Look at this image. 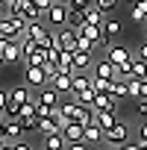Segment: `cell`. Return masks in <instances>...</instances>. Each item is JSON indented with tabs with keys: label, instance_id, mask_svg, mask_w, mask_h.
<instances>
[{
	"label": "cell",
	"instance_id": "8",
	"mask_svg": "<svg viewBox=\"0 0 147 150\" xmlns=\"http://www.w3.org/2000/svg\"><path fill=\"white\" fill-rule=\"evenodd\" d=\"M56 41H59L62 50H77V30H59Z\"/></svg>",
	"mask_w": 147,
	"mask_h": 150
},
{
	"label": "cell",
	"instance_id": "29",
	"mask_svg": "<svg viewBox=\"0 0 147 150\" xmlns=\"http://www.w3.org/2000/svg\"><path fill=\"white\" fill-rule=\"evenodd\" d=\"M135 112L141 118H147V100H135Z\"/></svg>",
	"mask_w": 147,
	"mask_h": 150
},
{
	"label": "cell",
	"instance_id": "17",
	"mask_svg": "<svg viewBox=\"0 0 147 150\" xmlns=\"http://www.w3.org/2000/svg\"><path fill=\"white\" fill-rule=\"evenodd\" d=\"M121 30H124V27H121V21L106 18V24H103V35H106L109 41H112V38H118V35H121Z\"/></svg>",
	"mask_w": 147,
	"mask_h": 150
},
{
	"label": "cell",
	"instance_id": "9",
	"mask_svg": "<svg viewBox=\"0 0 147 150\" xmlns=\"http://www.w3.org/2000/svg\"><path fill=\"white\" fill-rule=\"evenodd\" d=\"M74 68H77V71H88V68H94L91 50H74Z\"/></svg>",
	"mask_w": 147,
	"mask_h": 150
},
{
	"label": "cell",
	"instance_id": "30",
	"mask_svg": "<svg viewBox=\"0 0 147 150\" xmlns=\"http://www.w3.org/2000/svg\"><path fill=\"white\" fill-rule=\"evenodd\" d=\"M12 147H15V150H33V144H30V141H21V138L12 141Z\"/></svg>",
	"mask_w": 147,
	"mask_h": 150
},
{
	"label": "cell",
	"instance_id": "18",
	"mask_svg": "<svg viewBox=\"0 0 147 150\" xmlns=\"http://www.w3.org/2000/svg\"><path fill=\"white\" fill-rule=\"evenodd\" d=\"M94 74H97V77H112L115 80V62H109V56H106L103 62L94 65Z\"/></svg>",
	"mask_w": 147,
	"mask_h": 150
},
{
	"label": "cell",
	"instance_id": "32",
	"mask_svg": "<svg viewBox=\"0 0 147 150\" xmlns=\"http://www.w3.org/2000/svg\"><path fill=\"white\" fill-rule=\"evenodd\" d=\"M6 103H9V91H3V88H0V112L6 109Z\"/></svg>",
	"mask_w": 147,
	"mask_h": 150
},
{
	"label": "cell",
	"instance_id": "6",
	"mask_svg": "<svg viewBox=\"0 0 147 150\" xmlns=\"http://www.w3.org/2000/svg\"><path fill=\"white\" fill-rule=\"evenodd\" d=\"M0 132H3V138H6V141H18V138L24 135V127H21V121H18V118H9V121L3 124V129H0Z\"/></svg>",
	"mask_w": 147,
	"mask_h": 150
},
{
	"label": "cell",
	"instance_id": "35",
	"mask_svg": "<svg viewBox=\"0 0 147 150\" xmlns=\"http://www.w3.org/2000/svg\"><path fill=\"white\" fill-rule=\"evenodd\" d=\"M135 147H138V150H147V141H144V138H138V141H135Z\"/></svg>",
	"mask_w": 147,
	"mask_h": 150
},
{
	"label": "cell",
	"instance_id": "10",
	"mask_svg": "<svg viewBox=\"0 0 147 150\" xmlns=\"http://www.w3.org/2000/svg\"><path fill=\"white\" fill-rule=\"evenodd\" d=\"M38 100H41L44 106H59V103H62V94H59L53 86H50V88L44 86V88H38Z\"/></svg>",
	"mask_w": 147,
	"mask_h": 150
},
{
	"label": "cell",
	"instance_id": "39",
	"mask_svg": "<svg viewBox=\"0 0 147 150\" xmlns=\"http://www.w3.org/2000/svg\"><path fill=\"white\" fill-rule=\"evenodd\" d=\"M59 3H68V6H71V0H59Z\"/></svg>",
	"mask_w": 147,
	"mask_h": 150
},
{
	"label": "cell",
	"instance_id": "5",
	"mask_svg": "<svg viewBox=\"0 0 147 150\" xmlns=\"http://www.w3.org/2000/svg\"><path fill=\"white\" fill-rule=\"evenodd\" d=\"M62 135H65L68 141H83V138H86V127H83L80 121H68V124L62 127Z\"/></svg>",
	"mask_w": 147,
	"mask_h": 150
},
{
	"label": "cell",
	"instance_id": "28",
	"mask_svg": "<svg viewBox=\"0 0 147 150\" xmlns=\"http://www.w3.org/2000/svg\"><path fill=\"white\" fill-rule=\"evenodd\" d=\"M94 6V0H71V9H88Z\"/></svg>",
	"mask_w": 147,
	"mask_h": 150
},
{
	"label": "cell",
	"instance_id": "25",
	"mask_svg": "<svg viewBox=\"0 0 147 150\" xmlns=\"http://www.w3.org/2000/svg\"><path fill=\"white\" fill-rule=\"evenodd\" d=\"M129 100H141V80L129 77Z\"/></svg>",
	"mask_w": 147,
	"mask_h": 150
},
{
	"label": "cell",
	"instance_id": "34",
	"mask_svg": "<svg viewBox=\"0 0 147 150\" xmlns=\"http://www.w3.org/2000/svg\"><path fill=\"white\" fill-rule=\"evenodd\" d=\"M138 56H141V59H144V62H147V41H144V44H141V47H138Z\"/></svg>",
	"mask_w": 147,
	"mask_h": 150
},
{
	"label": "cell",
	"instance_id": "31",
	"mask_svg": "<svg viewBox=\"0 0 147 150\" xmlns=\"http://www.w3.org/2000/svg\"><path fill=\"white\" fill-rule=\"evenodd\" d=\"M53 3H56V0H35V6H38L41 12H47V9H50Z\"/></svg>",
	"mask_w": 147,
	"mask_h": 150
},
{
	"label": "cell",
	"instance_id": "11",
	"mask_svg": "<svg viewBox=\"0 0 147 150\" xmlns=\"http://www.w3.org/2000/svg\"><path fill=\"white\" fill-rule=\"evenodd\" d=\"M68 147V138L62 135V132H50V135H44V150H65Z\"/></svg>",
	"mask_w": 147,
	"mask_h": 150
},
{
	"label": "cell",
	"instance_id": "20",
	"mask_svg": "<svg viewBox=\"0 0 147 150\" xmlns=\"http://www.w3.org/2000/svg\"><path fill=\"white\" fill-rule=\"evenodd\" d=\"M83 24H86V9H71V15H68V27L80 30Z\"/></svg>",
	"mask_w": 147,
	"mask_h": 150
},
{
	"label": "cell",
	"instance_id": "4",
	"mask_svg": "<svg viewBox=\"0 0 147 150\" xmlns=\"http://www.w3.org/2000/svg\"><path fill=\"white\" fill-rule=\"evenodd\" d=\"M106 141H109V144H127V141H129V129H127V124L118 121L115 127H109V129H106Z\"/></svg>",
	"mask_w": 147,
	"mask_h": 150
},
{
	"label": "cell",
	"instance_id": "19",
	"mask_svg": "<svg viewBox=\"0 0 147 150\" xmlns=\"http://www.w3.org/2000/svg\"><path fill=\"white\" fill-rule=\"evenodd\" d=\"M9 97H12L15 103H27L33 94H30V88H27V86H15V88H9Z\"/></svg>",
	"mask_w": 147,
	"mask_h": 150
},
{
	"label": "cell",
	"instance_id": "26",
	"mask_svg": "<svg viewBox=\"0 0 147 150\" xmlns=\"http://www.w3.org/2000/svg\"><path fill=\"white\" fill-rule=\"evenodd\" d=\"M94 6H97V9H103V12L109 15V12H115V9H118V0H94Z\"/></svg>",
	"mask_w": 147,
	"mask_h": 150
},
{
	"label": "cell",
	"instance_id": "23",
	"mask_svg": "<svg viewBox=\"0 0 147 150\" xmlns=\"http://www.w3.org/2000/svg\"><path fill=\"white\" fill-rule=\"evenodd\" d=\"M27 65H47V50H44V47L38 44V50L27 56Z\"/></svg>",
	"mask_w": 147,
	"mask_h": 150
},
{
	"label": "cell",
	"instance_id": "16",
	"mask_svg": "<svg viewBox=\"0 0 147 150\" xmlns=\"http://www.w3.org/2000/svg\"><path fill=\"white\" fill-rule=\"evenodd\" d=\"M77 103H83V106H94V97H97V88L94 86H88L86 91H80V94H71Z\"/></svg>",
	"mask_w": 147,
	"mask_h": 150
},
{
	"label": "cell",
	"instance_id": "15",
	"mask_svg": "<svg viewBox=\"0 0 147 150\" xmlns=\"http://www.w3.org/2000/svg\"><path fill=\"white\" fill-rule=\"evenodd\" d=\"M38 132L41 135H50V132H62V124L50 115V118H38Z\"/></svg>",
	"mask_w": 147,
	"mask_h": 150
},
{
	"label": "cell",
	"instance_id": "7",
	"mask_svg": "<svg viewBox=\"0 0 147 150\" xmlns=\"http://www.w3.org/2000/svg\"><path fill=\"white\" fill-rule=\"evenodd\" d=\"M3 56H6V65H15L21 56H24V50H21V41H3Z\"/></svg>",
	"mask_w": 147,
	"mask_h": 150
},
{
	"label": "cell",
	"instance_id": "36",
	"mask_svg": "<svg viewBox=\"0 0 147 150\" xmlns=\"http://www.w3.org/2000/svg\"><path fill=\"white\" fill-rule=\"evenodd\" d=\"M3 124H6V112H0V129H3Z\"/></svg>",
	"mask_w": 147,
	"mask_h": 150
},
{
	"label": "cell",
	"instance_id": "2",
	"mask_svg": "<svg viewBox=\"0 0 147 150\" xmlns=\"http://www.w3.org/2000/svg\"><path fill=\"white\" fill-rule=\"evenodd\" d=\"M47 83H50V77H47L44 65H27V86L30 88H44Z\"/></svg>",
	"mask_w": 147,
	"mask_h": 150
},
{
	"label": "cell",
	"instance_id": "14",
	"mask_svg": "<svg viewBox=\"0 0 147 150\" xmlns=\"http://www.w3.org/2000/svg\"><path fill=\"white\" fill-rule=\"evenodd\" d=\"M94 124H100L103 129H109V127H115V124H118V115H115V112H109V109H97Z\"/></svg>",
	"mask_w": 147,
	"mask_h": 150
},
{
	"label": "cell",
	"instance_id": "27",
	"mask_svg": "<svg viewBox=\"0 0 147 150\" xmlns=\"http://www.w3.org/2000/svg\"><path fill=\"white\" fill-rule=\"evenodd\" d=\"M65 150H88V141H86V138H83V141H68Z\"/></svg>",
	"mask_w": 147,
	"mask_h": 150
},
{
	"label": "cell",
	"instance_id": "1",
	"mask_svg": "<svg viewBox=\"0 0 147 150\" xmlns=\"http://www.w3.org/2000/svg\"><path fill=\"white\" fill-rule=\"evenodd\" d=\"M44 15H47V24H50V27H65V24H68V15H71V6L56 0V3H53Z\"/></svg>",
	"mask_w": 147,
	"mask_h": 150
},
{
	"label": "cell",
	"instance_id": "37",
	"mask_svg": "<svg viewBox=\"0 0 147 150\" xmlns=\"http://www.w3.org/2000/svg\"><path fill=\"white\" fill-rule=\"evenodd\" d=\"M3 3H6V12H9V6H15V3H18V0H3Z\"/></svg>",
	"mask_w": 147,
	"mask_h": 150
},
{
	"label": "cell",
	"instance_id": "24",
	"mask_svg": "<svg viewBox=\"0 0 147 150\" xmlns=\"http://www.w3.org/2000/svg\"><path fill=\"white\" fill-rule=\"evenodd\" d=\"M132 77H138V80H147V62L138 56V59H132Z\"/></svg>",
	"mask_w": 147,
	"mask_h": 150
},
{
	"label": "cell",
	"instance_id": "3",
	"mask_svg": "<svg viewBox=\"0 0 147 150\" xmlns=\"http://www.w3.org/2000/svg\"><path fill=\"white\" fill-rule=\"evenodd\" d=\"M50 86L59 91V94H71V88H74V74L71 71H62L59 68V74H56V77L50 80Z\"/></svg>",
	"mask_w": 147,
	"mask_h": 150
},
{
	"label": "cell",
	"instance_id": "13",
	"mask_svg": "<svg viewBox=\"0 0 147 150\" xmlns=\"http://www.w3.org/2000/svg\"><path fill=\"white\" fill-rule=\"evenodd\" d=\"M109 62H115V65H124V62H132V56H129V50H127V47L115 44V47H109Z\"/></svg>",
	"mask_w": 147,
	"mask_h": 150
},
{
	"label": "cell",
	"instance_id": "21",
	"mask_svg": "<svg viewBox=\"0 0 147 150\" xmlns=\"http://www.w3.org/2000/svg\"><path fill=\"white\" fill-rule=\"evenodd\" d=\"M112 77H97V74H91V86L97 88V91H112Z\"/></svg>",
	"mask_w": 147,
	"mask_h": 150
},
{
	"label": "cell",
	"instance_id": "22",
	"mask_svg": "<svg viewBox=\"0 0 147 150\" xmlns=\"http://www.w3.org/2000/svg\"><path fill=\"white\" fill-rule=\"evenodd\" d=\"M132 21H147V0H135L132 3Z\"/></svg>",
	"mask_w": 147,
	"mask_h": 150
},
{
	"label": "cell",
	"instance_id": "12",
	"mask_svg": "<svg viewBox=\"0 0 147 150\" xmlns=\"http://www.w3.org/2000/svg\"><path fill=\"white\" fill-rule=\"evenodd\" d=\"M106 18H109V15H106L103 9H97V6H88V9H86V24L103 27V24H106Z\"/></svg>",
	"mask_w": 147,
	"mask_h": 150
},
{
	"label": "cell",
	"instance_id": "38",
	"mask_svg": "<svg viewBox=\"0 0 147 150\" xmlns=\"http://www.w3.org/2000/svg\"><path fill=\"white\" fill-rule=\"evenodd\" d=\"M3 144H6V138H3V132H0V147H3Z\"/></svg>",
	"mask_w": 147,
	"mask_h": 150
},
{
	"label": "cell",
	"instance_id": "33",
	"mask_svg": "<svg viewBox=\"0 0 147 150\" xmlns=\"http://www.w3.org/2000/svg\"><path fill=\"white\" fill-rule=\"evenodd\" d=\"M138 138H144V141H147V124H141V127H138Z\"/></svg>",
	"mask_w": 147,
	"mask_h": 150
},
{
	"label": "cell",
	"instance_id": "40",
	"mask_svg": "<svg viewBox=\"0 0 147 150\" xmlns=\"http://www.w3.org/2000/svg\"><path fill=\"white\" fill-rule=\"evenodd\" d=\"M144 35H147V21H144Z\"/></svg>",
	"mask_w": 147,
	"mask_h": 150
}]
</instances>
